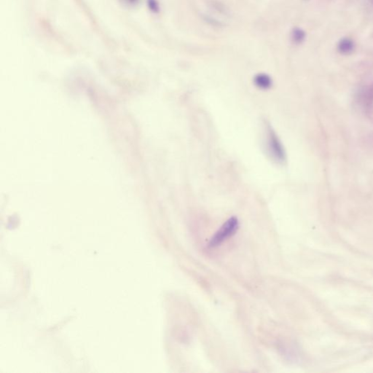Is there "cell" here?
I'll return each instance as SVG.
<instances>
[{
    "mask_svg": "<svg viewBox=\"0 0 373 373\" xmlns=\"http://www.w3.org/2000/svg\"><path fill=\"white\" fill-rule=\"evenodd\" d=\"M239 227V222L236 217L228 219L218 231L211 237L208 243L209 247L214 248L220 246V244L225 241L229 237H232L236 234Z\"/></svg>",
    "mask_w": 373,
    "mask_h": 373,
    "instance_id": "cell-1",
    "label": "cell"
},
{
    "mask_svg": "<svg viewBox=\"0 0 373 373\" xmlns=\"http://www.w3.org/2000/svg\"><path fill=\"white\" fill-rule=\"evenodd\" d=\"M266 131V145L268 153L277 163H284L286 160V153L281 141L272 128L268 126Z\"/></svg>",
    "mask_w": 373,
    "mask_h": 373,
    "instance_id": "cell-2",
    "label": "cell"
},
{
    "mask_svg": "<svg viewBox=\"0 0 373 373\" xmlns=\"http://www.w3.org/2000/svg\"><path fill=\"white\" fill-rule=\"evenodd\" d=\"M254 83L256 87L263 90L270 88L272 86V81L269 75L264 73L256 74L254 79Z\"/></svg>",
    "mask_w": 373,
    "mask_h": 373,
    "instance_id": "cell-3",
    "label": "cell"
},
{
    "mask_svg": "<svg viewBox=\"0 0 373 373\" xmlns=\"http://www.w3.org/2000/svg\"><path fill=\"white\" fill-rule=\"evenodd\" d=\"M355 45H354V41L348 38H344L342 40L339 41L338 44V51L340 53L344 55H348L354 51Z\"/></svg>",
    "mask_w": 373,
    "mask_h": 373,
    "instance_id": "cell-4",
    "label": "cell"
},
{
    "mask_svg": "<svg viewBox=\"0 0 373 373\" xmlns=\"http://www.w3.org/2000/svg\"><path fill=\"white\" fill-rule=\"evenodd\" d=\"M291 41L294 44L299 45V44L302 43L305 40V33L304 31L302 30L300 28H294V29H293L292 32H291Z\"/></svg>",
    "mask_w": 373,
    "mask_h": 373,
    "instance_id": "cell-5",
    "label": "cell"
},
{
    "mask_svg": "<svg viewBox=\"0 0 373 373\" xmlns=\"http://www.w3.org/2000/svg\"><path fill=\"white\" fill-rule=\"evenodd\" d=\"M371 1H373V0H371Z\"/></svg>",
    "mask_w": 373,
    "mask_h": 373,
    "instance_id": "cell-6",
    "label": "cell"
}]
</instances>
